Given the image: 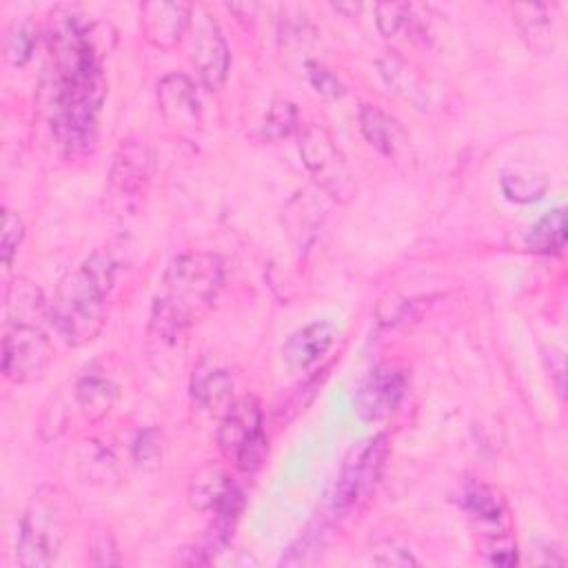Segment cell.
<instances>
[{
    "label": "cell",
    "instance_id": "1",
    "mask_svg": "<svg viewBox=\"0 0 568 568\" xmlns=\"http://www.w3.org/2000/svg\"><path fill=\"white\" fill-rule=\"evenodd\" d=\"M109 29L84 22L71 7L49 13L47 44L51 58V129L69 153L87 151L98 135L106 98L102 60L111 44Z\"/></svg>",
    "mask_w": 568,
    "mask_h": 568
},
{
    "label": "cell",
    "instance_id": "2",
    "mask_svg": "<svg viewBox=\"0 0 568 568\" xmlns=\"http://www.w3.org/2000/svg\"><path fill=\"white\" fill-rule=\"evenodd\" d=\"M224 284V262L215 253L175 257L153 297L149 331L164 344H175L215 304Z\"/></svg>",
    "mask_w": 568,
    "mask_h": 568
},
{
    "label": "cell",
    "instance_id": "3",
    "mask_svg": "<svg viewBox=\"0 0 568 568\" xmlns=\"http://www.w3.org/2000/svg\"><path fill=\"white\" fill-rule=\"evenodd\" d=\"M115 273L118 260L109 251H95L60 280L49 322L69 346H84L100 335Z\"/></svg>",
    "mask_w": 568,
    "mask_h": 568
},
{
    "label": "cell",
    "instance_id": "4",
    "mask_svg": "<svg viewBox=\"0 0 568 568\" xmlns=\"http://www.w3.org/2000/svg\"><path fill=\"white\" fill-rule=\"evenodd\" d=\"M71 521L69 497L51 484L40 486L20 519L18 532V564L24 568L51 566L67 537Z\"/></svg>",
    "mask_w": 568,
    "mask_h": 568
},
{
    "label": "cell",
    "instance_id": "5",
    "mask_svg": "<svg viewBox=\"0 0 568 568\" xmlns=\"http://www.w3.org/2000/svg\"><path fill=\"white\" fill-rule=\"evenodd\" d=\"M220 453L242 470H255L266 455L262 408L253 397L233 402L217 428Z\"/></svg>",
    "mask_w": 568,
    "mask_h": 568
},
{
    "label": "cell",
    "instance_id": "6",
    "mask_svg": "<svg viewBox=\"0 0 568 568\" xmlns=\"http://www.w3.org/2000/svg\"><path fill=\"white\" fill-rule=\"evenodd\" d=\"M386 455L388 437L384 433L366 439L351 453V457L342 466V473L335 481V490L331 497L335 513H351L371 497L382 475Z\"/></svg>",
    "mask_w": 568,
    "mask_h": 568
},
{
    "label": "cell",
    "instance_id": "7",
    "mask_svg": "<svg viewBox=\"0 0 568 568\" xmlns=\"http://www.w3.org/2000/svg\"><path fill=\"white\" fill-rule=\"evenodd\" d=\"M300 155L306 171L322 191L339 202L351 200L355 193V182L344 155L322 124L311 122L300 131Z\"/></svg>",
    "mask_w": 568,
    "mask_h": 568
},
{
    "label": "cell",
    "instance_id": "8",
    "mask_svg": "<svg viewBox=\"0 0 568 568\" xmlns=\"http://www.w3.org/2000/svg\"><path fill=\"white\" fill-rule=\"evenodd\" d=\"M53 346L42 326H4L2 373L13 384H33L44 377Z\"/></svg>",
    "mask_w": 568,
    "mask_h": 568
},
{
    "label": "cell",
    "instance_id": "9",
    "mask_svg": "<svg viewBox=\"0 0 568 568\" xmlns=\"http://www.w3.org/2000/svg\"><path fill=\"white\" fill-rule=\"evenodd\" d=\"M189 55L209 89L224 84L231 67V53L226 40L204 7L193 9L189 27Z\"/></svg>",
    "mask_w": 568,
    "mask_h": 568
},
{
    "label": "cell",
    "instance_id": "10",
    "mask_svg": "<svg viewBox=\"0 0 568 568\" xmlns=\"http://www.w3.org/2000/svg\"><path fill=\"white\" fill-rule=\"evenodd\" d=\"M406 393V373L397 366H375L355 393V413L362 422H379L397 410Z\"/></svg>",
    "mask_w": 568,
    "mask_h": 568
},
{
    "label": "cell",
    "instance_id": "11",
    "mask_svg": "<svg viewBox=\"0 0 568 568\" xmlns=\"http://www.w3.org/2000/svg\"><path fill=\"white\" fill-rule=\"evenodd\" d=\"M193 7L186 2H144L140 7L142 36L155 49H173L191 27Z\"/></svg>",
    "mask_w": 568,
    "mask_h": 568
},
{
    "label": "cell",
    "instance_id": "12",
    "mask_svg": "<svg viewBox=\"0 0 568 568\" xmlns=\"http://www.w3.org/2000/svg\"><path fill=\"white\" fill-rule=\"evenodd\" d=\"M158 109L162 118L180 129H191L200 122V93L184 73H169L158 82Z\"/></svg>",
    "mask_w": 568,
    "mask_h": 568
},
{
    "label": "cell",
    "instance_id": "13",
    "mask_svg": "<svg viewBox=\"0 0 568 568\" xmlns=\"http://www.w3.org/2000/svg\"><path fill=\"white\" fill-rule=\"evenodd\" d=\"M333 342H335V326L326 320H315L293 331L286 337L282 346L284 364L293 371H306L328 353Z\"/></svg>",
    "mask_w": 568,
    "mask_h": 568
},
{
    "label": "cell",
    "instance_id": "14",
    "mask_svg": "<svg viewBox=\"0 0 568 568\" xmlns=\"http://www.w3.org/2000/svg\"><path fill=\"white\" fill-rule=\"evenodd\" d=\"M151 173V153L140 142H124L111 166L109 184L118 197H135Z\"/></svg>",
    "mask_w": 568,
    "mask_h": 568
},
{
    "label": "cell",
    "instance_id": "15",
    "mask_svg": "<svg viewBox=\"0 0 568 568\" xmlns=\"http://www.w3.org/2000/svg\"><path fill=\"white\" fill-rule=\"evenodd\" d=\"M357 120H359V131H362L364 140L382 155L395 158L399 151L406 149L408 135H406L404 126L393 115L382 111L379 106L362 104Z\"/></svg>",
    "mask_w": 568,
    "mask_h": 568
},
{
    "label": "cell",
    "instance_id": "16",
    "mask_svg": "<svg viewBox=\"0 0 568 568\" xmlns=\"http://www.w3.org/2000/svg\"><path fill=\"white\" fill-rule=\"evenodd\" d=\"M4 306H7L4 326H16V324L42 326L44 320L49 317V308H47L42 288L27 277H16L7 286Z\"/></svg>",
    "mask_w": 568,
    "mask_h": 568
},
{
    "label": "cell",
    "instance_id": "17",
    "mask_svg": "<svg viewBox=\"0 0 568 568\" xmlns=\"http://www.w3.org/2000/svg\"><path fill=\"white\" fill-rule=\"evenodd\" d=\"M426 7L406 2H384L375 7V24L384 38L408 33L410 40L426 42L428 27L424 22Z\"/></svg>",
    "mask_w": 568,
    "mask_h": 568
},
{
    "label": "cell",
    "instance_id": "18",
    "mask_svg": "<svg viewBox=\"0 0 568 568\" xmlns=\"http://www.w3.org/2000/svg\"><path fill=\"white\" fill-rule=\"evenodd\" d=\"M191 395L209 413L220 408L226 410L233 404V377L226 368L215 364H200L191 377Z\"/></svg>",
    "mask_w": 568,
    "mask_h": 568
},
{
    "label": "cell",
    "instance_id": "19",
    "mask_svg": "<svg viewBox=\"0 0 568 568\" xmlns=\"http://www.w3.org/2000/svg\"><path fill=\"white\" fill-rule=\"evenodd\" d=\"M118 397V384L98 368H89L75 384V402L89 422H100Z\"/></svg>",
    "mask_w": 568,
    "mask_h": 568
},
{
    "label": "cell",
    "instance_id": "20",
    "mask_svg": "<svg viewBox=\"0 0 568 568\" xmlns=\"http://www.w3.org/2000/svg\"><path fill=\"white\" fill-rule=\"evenodd\" d=\"M235 481L220 468V466H204L200 468L193 479H191V488H189V497L193 508L197 510H213L224 497H229L235 490Z\"/></svg>",
    "mask_w": 568,
    "mask_h": 568
},
{
    "label": "cell",
    "instance_id": "21",
    "mask_svg": "<svg viewBox=\"0 0 568 568\" xmlns=\"http://www.w3.org/2000/svg\"><path fill=\"white\" fill-rule=\"evenodd\" d=\"M566 244V213L564 209H552L541 215L526 233V248L532 253L550 255L559 253Z\"/></svg>",
    "mask_w": 568,
    "mask_h": 568
},
{
    "label": "cell",
    "instance_id": "22",
    "mask_svg": "<svg viewBox=\"0 0 568 568\" xmlns=\"http://www.w3.org/2000/svg\"><path fill=\"white\" fill-rule=\"evenodd\" d=\"M462 504L479 521L499 524L506 515V506L499 493L481 481H466L462 490Z\"/></svg>",
    "mask_w": 568,
    "mask_h": 568
},
{
    "label": "cell",
    "instance_id": "23",
    "mask_svg": "<svg viewBox=\"0 0 568 568\" xmlns=\"http://www.w3.org/2000/svg\"><path fill=\"white\" fill-rule=\"evenodd\" d=\"M36 44H38V31H36V27L29 20H24L20 24H13L11 31L7 33L4 53H7L11 64L22 67L33 55Z\"/></svg>",
    "mask_w": 568,
    "mask_h": 568
},
{
    "label": "cell",
    "instance_id": "24",
    "mask_svg": "<svg viewBox=\"0 0 568 568\" xmlns=\"http://www.w3.org/2000/svg\"><path fill=\"white\" fill-rule=\"evenodd\" d=\"M377 64H379V73H382V78L386 80L388 87H393L397 93L415 100V91H419L417 89V78L399 55L386 53Z\"/></svg>",
    "mask_w": 568,
    "mask_h": 568
},
{
    "label": "cell",
    "instance_id": "25",
    "mask_svg": "<svg viewBox=\"0 0 568 568\" xmlns=\"http://www.w3.org/2000/svg\"><path fill=\"white\" fill-rule=\"evenodd\" d=\"M515 20L521 27L526 38H532V44L539 47V40L550 38V16L544 4H515Z\"/></svg>",
    "mask_w": 568,
    "mask_h": 568
},
{
    "label": "cell",
    "instance_id": "26",
    "mask_svg": "<svg viewBox=\"0 0 568 568\" xmlns=\"http://www.w3.org/2000/svg\"><path fill=\"white\" fill-rule=\"evenodd\" d=\"M501 191L513 202H535L546 191V180L524 175V173H504L501 178Z\"/></svg>",
    "mask_w": 568,
    "mask_h": 568
},
{
    "label": "cell",
    "instance_id": "27",
    "mask_svg": "<svg viewBox=\"0 0 568 568\" xmlns=\"http://www.w3.org/2000/svg\"><path fill=\"white\" fill-rule=\"evenodd\" d=\"M295 122H297L295 106L291 102H275L266 113V120L262 124V135L271 140L284 138L293 131Z\"/></svg>",
    "mask_w": 568,
    "mask_h": 568
},
{
    "label": "cell",
    "instance_id": "28",
    "mask_svg": "<svg viewBox=\"0 0 568 568\" xmlns=\"http://www.w3.org/2000/svg\"><path fill=\"white\" fill-rule=\"evenodd\" d=\"M24 240V224L18 213L11 209L2 211V240H0V253H2V264L9 268L13 262V255L18 253L20 244Z\"/></svg>",
    "mask_w": 568,
    "mask_h": 568
},
{
    "label": "cell",
    "instance_id": "29",
    "mask_svg": "<svg viewBox=\"0 0 568 568\" xmlns=\"http://www.w3.org/2000/svg\"><path fill=\"white\" fill-rule=\"evenodd\" d=\"M306 73H308V82L311 87L324 95V98H342L344 95V84L337 80L335 73H331L326 67L317 64V62H311L306 67Z\"/></svg>",
    "mask_w": 568,
    "mask_h": 568
},
{
    "label": "cell",
    "instance_id": "30",
    "mask_svg": "<svg viewBox=\"0 0 568 568\" xmlns=\"http://www.w3.org/2000/svg\"><path fill=\"white\" fill-rule=\"evenodd\" d=\"M160 453H162L160 433H158L155 428H146V430H142V433L135 437V442H133V459H135L140 466H153V464H158Z\"/></svg>",
    "mask_w": 568,
    "mask_h": 568
},
{
    "label": "cell",
    "instance_id": "31",
    "mask_svg": "<svg viewBox=\"0 0 568 568\" xmlns=\"http://www.w3.org/2000/svg\"><path fill=\"white\" fill-rule=\"evenodd\" d=\"M486 561L493 564V566H515L517 564V548H515V544L510 541L508 535H504L501 539L497 537L490 544Z\"/></svg>",
    "mask_w": 568,
    "mask_h": 568
},
{
    "label": "cell",
    "instance_id": "32",
    "mask_svg": "<svg viewBox=\"0 0 568 568\" xmlns=\"http://www.w3.org/2000/svg\"><path fill=\"white\" fill-rule=\"evenodd\" d=\"M93 557H91V561L98 557V555H102L100 559H98V566H111V564H120V557H118V550H115V544H113V539H111V535H100L98 539H95V544H93Z\"/></svg>",
    "mask_w": 568,
    "mask_h": 568
}]
</instances>
